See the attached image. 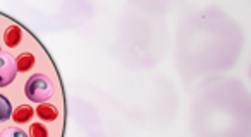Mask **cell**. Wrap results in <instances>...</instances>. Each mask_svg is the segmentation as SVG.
<instances>
[{
    "mask_svg": "<svg viewBox=\"0 0 251 137\" xmlns=\"http://www.w3.org/2000/svg\"><path fill=\"white\" fill-rule=\"evenodd\" d=\"M33 65H35V57H33L31 53H21V55L16 59V67H18V71H21V72L29 71Z\"/></svg>",
    "mask_w": 251,
    "mask_h": 137,
    "instance_id": "obj_7",
    "label": "cell"
},
{
    "mask_svg": "<svg viewBox=\"0 0 251 137\" xmlns=\"http://www.w3.org/2000/svg\"><path fill=\"white\" fill-rule=\"evenodd\" d=\"M29 137H49V130L43 123H31L29 127Z\"/></svg>",
    "mask_w": 251,
    "mask_h": 137,
    "instance_id": "obj_9",
    "label": "cell"
},
{
    "mask_svg": "<svg viewBox=\"0 0 251 137\" xmlns=\"http://www.w3.org/2000/svg\"><path fill=\"white\" fill-rule=\"evenodd\" d=\"M210 110L208 137H251V95L241 82L219 84Z\"/></svg>",
    "mask_w": 251,
    "mask_h": 137,
    "instance_id": "obj_1",
    "label": "cell"
},
{
    "mask_svg": "<svg viewBox=\"0 0 251 137\" xmlns=\"http://www.w3.org/2000/svg\"><path fill=\"white\" fill-rule=\"evenodd\" d=\"M33 115H35V110H33L31 106L21 105L19 108L14 110V113H12V120H14L16 123H25V122H29Z\"/></svg>",
    "mask_w": 251,
    "mask_h": 137,
    "instance_id": "obj_5",
    "label": "cell"
},
{
    "mask_svg": "<svg viewBox=\"0 0 251 137\" xmlns=\"http://www.w3.org/2000/svg\"><path fill=\"white\" fill-rule=\"evenodd\" d=\"M12 117V106L4 95H0V122H7Z\"/></svg>",
    "mask_w": 251,
    "mask_h": 137,
    "instance_id": "obj_8",
    "label": "cell"
},
{
    "mask_svg": "<svg viewBox=\"0 0 251 137\" xmlns=\"http://www.w3.org/2000/svg\"><path fill=\"white\" fill-rule=\"evenodd\" d=\"M25 93L33 103H47L53 95L52 82L47 76L43 74H35L28 79L25 86Z\"/></svg>",
    "mask_w": 251,
    "mask_h": 137,
    "instance_id": "obj_2",
    "label": "cell"
},
{
    "mask_svg": "<svg viewBox=\"0 0 251 137\" xmlns=\"http://www.w3.org/2000/svg\"><path fill=\"white\" fill-rule=\"evenodd\" d=\"M4 41L9 48L18 46L19 41H21V29H19L18 26H11V28H7L4 33Z\"/></svg>",
    "mask_w": 251,
    "mask_h": 137,
    "instance_id": "obj_6",
    "label": "cell"
},
{
    "mask_svg": "<svg viewBox=\"0 0 251 137\" xmlns=\"http://www.w3.org/2000/svg\"><path fill=\"white\" fill-rule=\"evenodd\" d=\"M0 137H29V136L25 130L16 129V127H9V129H5L4 132L0 134Z\"/></svg>",
    "mask_w": 251,
    "mask_h": 137,
    "instance_id": "obj_10",
    "label": "cell"
},
{
    "mask_svg": "<svg viewBox=\"0 0 251 137\" xmlns=\"http://www.w3.org/2000/svg\"><path fill=\"white\" fill-rule=\"evenodd\" d=\"M36 115H38L40 120H43V122H52V120H55L57 117H59V112H57V108L53 105L42 103V105L38 106V110H36Z\"/></svg>",
    "mask_w": 251,
    "mask_h": 137,
    "instance_id": "obj_4",
    "label": "cell"
},
{
    "mask_svg": "<svg viewBox=\"0 0 251 137\" xmlns=\"http://www.w3.org/2000/svg\"><path fill=\"white\" fill-rule=\"evenodd\" d=\"M18 74V67H16V60H12L5 53H0V88H5L16 79Z\"/></svg>",
    "mask_w": 251,
    "mask_h": 137,
    "instance_id": "obj_3",
    "label": "cell"
}]
</instances>
